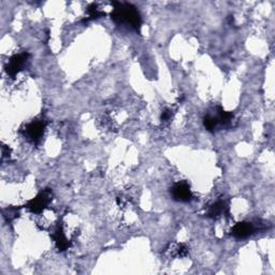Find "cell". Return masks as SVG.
<instances>
[{
    "label": "cell",
    "mask_w": 275,
    "mask_h": 275,
    "mask_svg": "<svg viewBox=\"0 0 275 275\" xmlns=\"http://www.w3.org/2000/svg\"><path fill=\"white\" fill-rule=\"evenodd\" d=\"M113 11L111 12V17L116 24H125L136 31L141 28V16L139 11L130 5L123 3H114Z\"/></svg>",
    "instance_id": "6da1fadb"
},
{
    "label": "cell",
    "mask_w": 275,
    "mask_h": 275,
    "mask_svg": "<svg viewBox=\"0 0 275 275\" xmlns=\"http://www.w3.org/2000/svg\"><path fill=\"white\" fill-rule=\"evenodd\" d=\"M52 201V192L47 189V191L41 192L37 197H34L27 203V208L32 213H40L44 210L47 206Z\"/></svg>",
    "instance_id": "7a4b0ae2"
},
{
    "label": "cell",
    "mask_w": 275,
    "mask_h": 275,
    "mask_svg": "<svg viewBox=\"0 0 275 275\" xmlns=\"http://www.w3.org/2000/svg\"><path fill=\"white\" fill-rule=\"evenodd\" d=\"M28 57H29L28 53H21L12 56L6 67V71L8 75L14 77L21 70H23L26 63H27Z\"/></svg>",
    "instance_id": "3957f363"
},
{
    "label": "cell",
    "mask_w": 275,
    "mask_h": 275,
    "mask_svg": "<svg viewBox=\"0 0 275 275\" xmlns=\"http://www.w3.org/2000/svg\"><path fill=\"white\" fill-rule=\"evenodd\" d=\"M45 129V123L43 120H33L25 128V135L32 142H38L43 136Z\"/></svg>",
    "instance_id": "277c9868"
},
{
    "label": "cell",
    "mask_w": 275,
    "mask_h": 275,
    "mask_svg": "<svg viewBox=\"0 0 275 275\" xmlns=\"http://www.w3.org/2000/svg\"><path fill=\"white\" fill-rule=\"evenodd\" d=\"M172 197L173 199L179 202H188L191 201L193 194L191 191V187H189L186 183H177L173 186L171 191Z\"/></svg>",
    "instance_id": "5b68a950"
},
{
    "label": "cell",
    "mask_w": 275,
    "mask_h": 275,
    "mask_svg": "<svg viewBox=\"0 0 275 275\" xmlns=\"http://www.w3.org/2000/svg\"><path fill=\"white\" fill-rule=\"evenodd\" d=\"M254 232H255V228L253 226V223L247 222V221L236 223V225L232 227V230H231L232 236L239 240H243V239L251 237Z\"/></svg>",
    "instance_id": "8992f818"
},
{
    "label": "cell",
    "mask_w": 275,
    "mask_h": 275,
    "mask_svg": "<svg viewBox=\"0 0 275 275\" xmlns=\"http://www.w3.org/2000/svg\"><path fill=\"white\" fill-rule=\"evenodd\" d=\"M53 239L59 251H66V249L70 246V243H69L62 226L56 227V229L53 232Z\"/></svg>",
    "instance_id": "52a82bcc"
},
{
    "label": "cell",
    "mask_w": 275,
    "mask_h": 275,
    "mask_svg": "<svg viewBox=\"0 0 275 275\" xmlns=\"http://www.w3.org/2000/svg\"><path fill=\"white\" fill-rule=\"evenodd\" d=\"M226 212V204L222 201H217L213 203L209 210H208V216L212 218H216L221 216L222 214H225Z\"/></svg>",
    "instance_id": "ba28073f"
},
{
    "label": "cell",
    "mask_w": 275,
    "mask_h": 275,
    "mask_svg": "<svg viewBox=\"0 0 275 275\" xmlns=\"http://www.w3.org/2000/svg\"><path fill=\"white\" fill-rule=\"evenodd\" d=\"M87 17H86V21H89V20H95V19H99L100 16L103 15V13L99 10L97 5H90L87 9Z\"/></svg>",
    "instance_id": "9c48e42d"
},
{
    "label": "cell",
    "mask_w": 275,
    "mask_h": 275,
    "mask_svg": "<svg viewBox=\"0 0 275 275\" xmlns=\"http://www.w3.org/2000/svg\"><path fill=\"white\" fill-rule=\"evenodd\" d=\"M172 118V111L171 110H166L165 112H162L161 114V120L163 123H167Z\"/></svg>",
    "instance_id": "30bf717a"
}]
</instances>
